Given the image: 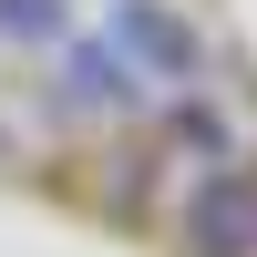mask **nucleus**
<instances>
[{
	"label": "nucleus",
	"instance_id": "1",
	"mask_svg": "<svg viewBox=\"0 0 257 257\" xmlns=\"http://www.w3.org/2000/svg\"><path fill=\"white\" fill-rule=\"evenodd\" d=\"M103 41H113V62H123V72H144V82H196V72H206L196 21H185V11H165V0H113Z\"/></svg>",
	"mask_w": 257,
	"mask_h": 257
},
{
	"label": "nucleus",
	"instance_id": "2",
	"mask_svg": "<svg viewBox=\"0 0 257 257\" xmlns=\"http://www.w3.org/2000/svg\"><path fill=\"white\" fill-rule=\"evenodd\" d=\"M185 247L196 257H257V185L206 175L196 196H185Z\"/></svg>",
	"mask_w": 257,
	"mask_h": 257
},
{
	"label": "nucleus",
	"instance_id": "3",
	"mask_svg": "<svg viewBox=\"0 0 257 257\" xmlns=\"http://www.w3.org/2000/svg\"><path fill=\"white\" fill-rule=\"evenodd\" d=\"M144 82L113 62V41H72L62 52V113H123Z\"/></svg>",
	"mask_w": 257,
	"mask_h": 257
},
{
	"label": "nucleus",
	"instance_id": "4",
	"mask_svg": "<svg viewBox=\"0 0 257 257\" xmlns=\"http://www.w3.org/2000/svg\"><path fill=\"white\" fill-rule=\"evenodd\" d=\"M72 0H0V41H62Z\"/></svg>",
	"mask_w": 257,
	"mask_h": 257
}]
</instances>
